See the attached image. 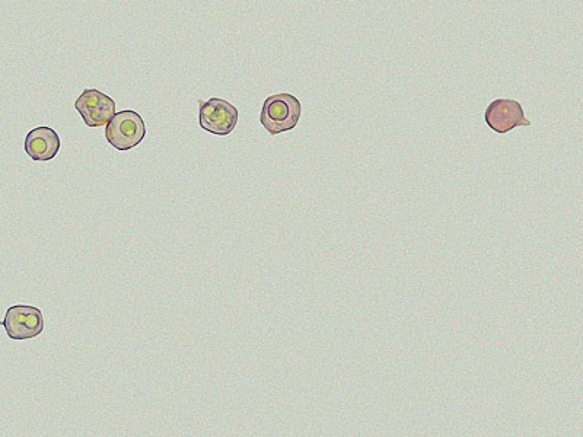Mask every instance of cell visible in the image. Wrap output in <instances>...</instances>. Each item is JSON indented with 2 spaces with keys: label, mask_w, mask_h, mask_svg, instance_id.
Returning <instances> with one entry per match:
<instances>
[{
  "label": "cell",
  "mask_w": 583,
  "mask_h": 437,
  "mask_svg": "<svg viewBox=\"0 0 583 437\" xmlns=\"http://www.w3.org/2000/svg\"><path fill=\"white\" fill-rule=\"evenodd\" d=\"M302 116V104L292 94H276L267 98L261 110L260 121L272 136L291 132Z\"/></svg>",
  "instance_id": "1"
},
{
  "label": "cell",
  "mask_w": 583,
  "mask_h": 437,
  "mask_svg": "<svg viewBox=\"0 0 583 437\" xmlns=\"http://www.w3.org/2000/svg\"><path fill=\"white\" fill-rule=\"evenodd\" d=\"M145 136V121L136 111L126 110L116 113L105 126V139L120 152L136 148Z\"/></svg>",
  "instance_id": "2"
},
{
  "label": "cell",
  "mask_w": 583,
  "mask_h": 437,
  "mask_svg": "<svg viewBox=\"0 0 583 437\" xmlns=\"http://www.w3.org/2000/svg\"><path fill=\"white\" fill-rule=\"evenodd\" d=\"M0 324L11 340H30L43 333V312L35 306H11Z\"/></svg>",
  "instance_id": "3"
},
{
  "label": "cell",
  "mask_w": 583,
  "mask_h": 437,
  "mask_svg": "<svg viewBox=\"0 0 583 437\" xmlns=\"http://www.w3.org/2000/svg\"><path fill=\"white\" fill-rule=\"evenodd\" d=\"M200 104L199 123L203 130L218 136H228L234 132L240 118L234 105L221 98H212Z\"/></svg>",
  "instance_id": "4"
},
{
  "label": "cell",
  "mask_w": 583,
  "mask_h": 437,
  "mask_svg": "<svg viewBox=\"0 0 583 437\" xmlns=\"http://www.w3.org/2000/svg\"><path fill=\"white\" fill-rule=\"evenodd\" d=\"M484 120L487 126L499 135H505L516 127L531 126V121L525 117L522 105L518 101L506 100V98L493 101L487 107Z\"/></svg>",
  "instance_id": "5"
},
{
  "label": "cell",
  "mask_w": 583,
  "mask_h": 437,
  "mask_svg": "<svg viewBox=\"0 0 583 437\" xmlns=\"http://www.w3.org/2000/svg\"><path fill=\"white\" fill-rule=\"evenodd\" d=\"M75 108L81 114L86 126L103 127L116 114V102L98 89H85L75 102Z\"/></svg>",
  "instance_id": "6"
},
{
  "label": "cell",
  "mask_w": 583,
  "mask_h": 437,
  "mask_svg": "<svg viewBox=\"0 0 583 437\" xmlns=\"http://www.w3.org/2000/svg\"><path fill=\"white\" fill-rule=\"evenodd\" d=\"M24 146L33 161H52L60 151V137L50 127H37L25 137Z\"/></svg>",
  "instance_id": "7"
}]
</instances>
